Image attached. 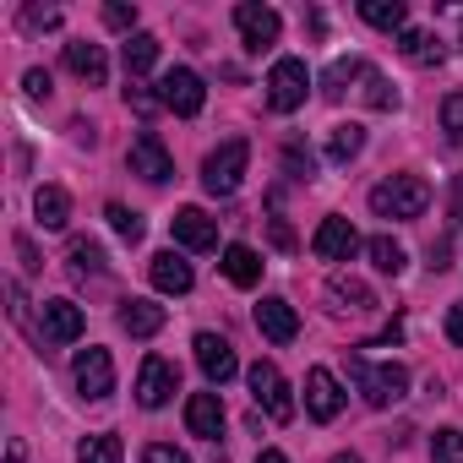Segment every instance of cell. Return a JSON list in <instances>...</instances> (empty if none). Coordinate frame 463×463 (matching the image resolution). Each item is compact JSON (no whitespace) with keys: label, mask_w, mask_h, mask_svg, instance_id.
I'll return each mask as SVG.
<instances>
[{"label":"cell","mask_w":463,"mask_h":463,"mask_svg":"<svg viewBox=\"0 0 463 463\" xmlns=\"http://www.w3.org/2000/svg\"><path fill=\"white\" fill-rule=\"evenodd\" d=\"M246 164H251V142H246V137L223 142L218 153H207V164H202V185H207L213 196H235L241 180H246Z\"/></svg>","instance_id":"3957f363"},{"label":"cell","mask_w":463,"mask_h":463,"mask_svg":"<svg viewBox=\"0 0 463 463\" xmlns=\"http://www.w3.org/2000/svg\"><path fill=\"white\" fill-rule=\"evenodd\" d=\"M153 61H158V39L153 33H131L126 39V71L142 77V71H153Z\"/></svg>","instance_id":"83f0119b"},{"label":"cell","mask_w":463,"mask_h":463,"mask_svg":"<svg viewBox=\"0 0 463 463\" xmlns=\"http://www.w3.org/2000/svg\"><path fill=\"white\" fill-rule=\"evenodd\" d=\"M71 376H77V392L82 398H109L115 392V360H109V349H82L77 360H71Z\"/></svg>","instance_id":"52a82bcc"},{"label":"cell","mask_w":463,"mask_h":463,"mask_svg":"<svg viewBox=\"0 0 463 463\" xmlns=\"http://www.w3.org/2000/svg\"><path fill=\"white\" fill-rule=\"evenodd\" d=\"M398 50H403V61H414V66H441V55H447L436 33H414V28L398 33Z\"/></svg>","instance_id":"603a6c76"},{"label":"cell","mask_w":463,"mask_h":463,"mask_svg":"<svg viewBox=\"0 0 463 463\" xmlns=\"http://www.w3.org/2000/svg\"><path fill=\"white\" fill-rule=\"evenodd\" d=\"M175 387H180L175 365L158 360V354H147V360H142V376H137V403H142V409H164V403L175 398Z\"/></svg>","instance_id":"8fae6325"},{"label":"cell","mask_w":463,"mask_h":463,"mask_svg":"<svg viewBox=\"0 0 463 463\" xmlns=\"http://www.w3.org/2000/svg\"><path fill=\"white\" fill-rule=\"evenodd\" d=\"M66 262H71L77 279H99V273H104V246H99V241H71Z\"/></svg>","instance_id":"484cf974"},{"label":"cell","mask_w":463,"mask_h":463,"mask_svg":"<svg viewBox=\"0 0 463 463\" xmlns=\"http://www.w3.org/2000/svg\"><path fill=\"white\" fill-rule=\"evenodd\" d=\"M6 463H23V447H12V452H6Z\"/></svg>","instance_id":"7dc6e473"},{"label":"cell","mask_w":463,"mask_h":463,"mask_svg":"<svg viewBox=\"0 0 463 463\" xmlns=\"http://www.w3.org/2000/svg\"><path fill=\"white\" fill-rule=\"evenodd\" d=\"M273 241H279V246H284V251H295V229H289V223H284V218H273Z\"/></svg>","instance_id":"b9f144b4"},{"label":"cell","mask_w":463,"mask_h":463,"mask_svg":"<svg viewBox=\"0 0 463 463\" xmlns=\"http://www.w3.org/2000/svg\"><path fill=\"white\" fill-rule=\"evenodd\" d=\"M354 77H365V61H333V66H327V77H322V99H333V104H338V99L349 93L344 82H354Z\"/></svg>","instance_id":"f1b7e54d"},{"label":"cell","mask_w":463,"mask_h":463,"mask_svg":"<svg viewBox=\"0 0 463 463\" xmlns=\"http://www.w3.org/2000/svg\"><path fill=\"white\" fill-rule=\"evenodd\" d=\"M452 213H463V180H458V196H452Z\"/></svg>","instance_id":"f6af8a7d"},{"label":"cell","mask_w":463,"mask_h":463,"mask_svg":"<svg viewBox=\"0 0 463 463\" xmlns=\"http://www.w3.org/2000/svg\"><path fill=\"white\" fill-rule=\"evenodd\" d=\"M196 365H202V376L207 382H229V376H235L241 371V360H235V344H229V338H218V333H196Z\"/></svg>","instance_id":"ba28073f"},{"label":"cell","mask_w":463,"mask_h":463,"mask_svg":"<svg viewBox=\"0 0 463 463\" xmlns=\"http://www.w3.org/2000/svg\"><path fill=\"white\" fill-rule=\"evenodd\" d=\"M104 218L115 223V235H120V241H131V246L142 241V229H147V223H142V213H131V207H120V202H109V207H104Z\"/></svg>","instance_id":"1f68e13d"},{"label":"cell","mask_w":463,"mask_h":463,"mask_svg":"<svg viewBox=\"0 0 463 463\" xmlns=\"http://www.w3.org/2000/svg\"><path fill=\"white\" fill-rule=\"evenodd\" d=\"M360 17H365L371 28H382V33H403V23H409L403 0H365V6H360Z\"/></svg>","instance_id":"cb8c5ba5"},{"label":"cell","mask_w":463,"mask_h":463,"mask_svg":"<svg viewBox=\"0 0 463 463\" xmlns=\"http://www.w3.org/2000/svg\"><path fill=\"white\" fill-rule=\"evenodd\" d=\"M441 131H447V142H463V93L441 99Z\"/></svg>","instance_id":"e575fe53"},{"label":"cell","mask_w":463,"mask_h":463,"mask_svg":"<svg viewBox=\"0 0 463 463\" xmlns=\"http://www.w3.org/2000/svg\"><path fill=\"white\" fill-rule=\"evenodd\" d=\"M447 338H452V344H463V306H452V311H447Z\"/></svg>","instance_id":"60d3db41"},{"label":"cell","mask_w":463,"mask_h":463,"mask_svg":"<svg viewBox=\"0 0 463 463\" xmlns=\"http://www.w3.org/2000/svg\"><path fill=\"white\" fill-rule=\"evenodd\" d=\"M120 327H126L131 338H153V333L164 327V306H153V300H126V306H120Z\"/></svg>","instance_id":"44dd1931"},{"label":"cell","mask_w":463,"mask_h":463,"mask_svg":"<svg viewBox=\"0 0 463 463\" xmlns=\"http://www.w3.org/2000/svg\"><path fill=\"white\" fill-rule=\"evenodd\" d=\"M169 229H175V241H180L185 251H213V246H218V223H213L202 207H180V213L169 218Z\"/></svg>","instance_id":"5bb4252c"},{"label":"cell","mask_w":463,"mask_h":463,"mask_svg":"<svg viewBox=\"0 0 463 463\" xmlns=\"http://www.w3.org/2000/svg\"><path fill=\"white\" fill-rule=\"evenodd\" d=\"M333 300H338V306H349V311H371V306H376V295H371L360 279H344V273L333 279Z\"/></svg>","instance_id":"4dcf8cb0"},{"label":"cell","mask_w":463,"mask_h":463,"mask_svg":"<svg viewBox=\"0 0 463 463\" xmlns=\"http://www.w3.org/2000/svg\"><path fill=\"white\" fill-rule=\"evenodd\" d=\"M360 147H365V131L354 120L327 131V164H349V158H360Z\"/></svg>","instance_id":"d4e9b609"},{"label":"cell","mask_w":463,"mask_h":463,"mask_svg":"<svg viewBox=\"0 0 463 463\" xmlns=\"http://www.w3.org/2000/svg\"><path fill=\"white\" fill-rule=\"evenodd\" d=\"M33 213H39L44 229H66V218H71V196H66L61 185H39V191H33Z\"/></svg>","instance_id":"7402d4cb"},{"label":"cell","mask_w":463,"mask_h":463,"mask_svg":"<svg viewBox=\"0 0 463 463\" xmlns=\"http://www.w3.org/2000/svg\"><path fill=\"white\" fill-rule=\"evenodd\" d=\"M349 376H354V387H360V398L371 403V409H387V403H398L403 392H409V371L403 365H376V360H365V354H354L349 360Z\"/></svg>","instance_id":"6da1fadb"},{"label":"cell","mask_w":463,"mask_h":463,"mask_svg":"<svg viewBox=\"0 0 463 463\" xmlns=\"http://www.w3.org/2000/svg\"><path fill=\"white\" fill-rule=\"evenodd\" d=\"M333 463H360V458L354 452H333Z\"/></svg>","instance_id":"bcb514c9"},{"label":"cell","mask_w":463,"mask_h":463,"mask_svg":"<svg viewBox=\"0 0 463 463\" xmlns=\"http://www.w3.org/2000/svg\"><path fill=\"white\" fill-rule=\"evenodd\" d=\"M311 251L322 262H349L360 251V235H354V223L349 218H322V229L311 235Z\"/></svg>","instance_id":"7c38bea8"},{"label":"cell","mask_w":463,"mask_h":463,"mask_svg":"<svg viewBox=\"0 0 463 463\" xmlns=\"http://www.w3.org/2000/svg\"><path fill=\"white\" fill-rule=\"evenodd\" d=\"M365 251H371V268H376V273H392V279H398V273L409 268L403 246H398V241H387V235H376V241H371Z\"/></svg>","instance_id":"f546056e"},{"label":"cell","mask_w":463,"mask_h":463,"mask_svg":"<svg viewBox=\"0 0 463 463\" xmlns=\"http://www.w3.org/2000/svg\"><path fill=\"white\" fill-rule=\"evenodd\" d=\"M82 306H71V300H44L39 306V333H44V344H77L82 338Z\"/></svg>","instance_id":"30bf717a"},{"label":"cell","mask_w":463,"mask_h":463,"mask_svg":"<svg viewBox=\"0 0 463 463\" xmlns=\"http://www.w3.org/2000/svg\"><path fill=\"white\" fill-rule=\"evenodd\" d=\"M66 66H71L88 88H99V82L109 77V61H104V50H99V44H66Z\"/></svg>","instance_id":"ffe728a7"},{"label":"cell","mask_w":463,"mask_h":463,"mask_svg":"<svg viewBox=\"0 0 463 463\" xmlns=\"http://www.w3.org/2000/svg\"><path fill=\"white\" fill-rule=\"evenodd\" d=\"M55 23H61L55 12H28V28H55Z\"/></svg>","instance_id":"7bdbcfd3"},{"label":"cell","mask_w":463,"mask_h":463,"mask_svg":"<svg viewBox=\"0 0 463 463\" xmlns=\"http://www.w3.org/2000/svg\"><path fill=\"white\" fill-rule=\"evenodd\" d=\"M257 463H289V458H284V452H279V447H268V452H262V458H257Z\"/></svg>","instance_id":"ee69618b"},{"label":"cell","mask_w":463,"mask_h":463,"mask_svg":"<svg viewBox=\"0 0 463 463\" xmlns=\"http://www.w3.org/2000/svg\"><path fill=\"white\" fill-rule=\"evenodd\" d=\"M23 88H28L33 99H50V71H39V66H33V71L23 77Z\"/></svg>","instance_id":"ab89813d"},{"label":"cell","mask_w":463,"mask_h":463,"mask_svg":"<svg viewBox=\"0 0 463 463\" xmlns=\"http://www.w3.org/2000/svg\"><path fill=\"white\" fill-rule=\"evenodd\" d=\"M126 104H131V109H137V115H153V109H158V104H164V99H153V93H147V88H142V82H126Z\"/></svg>","instance_id":"74e56055"},{"label":"cell","mask_w":463,"mask_h":463,"mask_svg":"<svg viewBox=\"0 0 463 463\" xmlns=\"http://www.w3.org/2000/svg\"><path fill=\"white\" fill-rule=\"evenodd\" d=\"M218 268H223V279L235 284V289H257V284H262V257H257L251 246H229Z\"/></svg>","instance_id":"d6986e66"},{"label":"cell","mask_w":463,"mask_h":463,"mask_svg":"<svg viewBox=\"0 0 463 463\" xmlns=\"http://www.w3.org/2000/svg\"><path fill=\"white\" fill-rule=\"evenodd\" d=\"M284 164H289V175H295V180H311V175H317V158H311L300 142H289V147H284Z\"/></svg>","instance_id":"d590c367"},{"label":"cell","mask_w":463,"mask_h":463,"mask_svg":"<svg viewBox=\"0 0 463 463\" xmlns=\"http://www.w3.org/2000/svg\"><path fill=\"white\" fill-rule=\"evenodd\" d=\"M142 463H191L185 452H175V447H164V441H153L147 452H142Z\"/></svg>","instance_id":"f35d334b"},{"label":"cell","mask_w":463,"mask_h":463,"mask_svg":"<svg viewBox=\"0 0 463 463\" xmlns=\"http://www.w3.org/2000/svg\"><path fill=\"white\" fill-rule=\"evenodd\" d=\"M257 327H262L268 344H295V338H300V317H295V306L279 300V295H268V300L257 306Z\"/></svg>","instance_id":"9a60e30c"},{"label":"cell","mask_w":463,"mask_h":463,"mask_svg":"<svg viewBox=\"0 0 463 463\" xmlns=\"http://www.w3.org/2000/svg\"><path fill=\"white\" fill-rule=\"evenodd\" d=\"M360 82H365V104H371V109H398V93L387 88V77H382V71H371V66H365V77H360Z\"/></svg>","instance_id":"d6a6232c"},{"label":"cell","mask_w":463,"mask_h":463,"mask_svg":"<svg viewBox=\"0 0 463 463\" xmlns=\"http://www.w3.org/2000/svg\"><path fill=\"white\" fill-rule=\"evenodd\" d=\"M430 463H463V430H436L430 436Z\"/></svg>","instance_id":"836d02e7"},{"label":"cell","mask_w":463,"mask_h":463,"mask_svg":"<svg viewBox=\"0 0 463 463\" xmlns=\"http://www.w3.org/2000/svg\"><path fill=\"white\" fill-rule=\"evenodd\" d=\"M235 28H241V39H246V50H268V44H279V33H284V23H279V12L273 6H235Z\"/></svg>","instance_id":"4fadbf2b"},{"label":"cell","mask_w":463,"mask_h":463,"mask_svg":"<svg viewBox=\"0 0 463 463\" xmlns=\"http://www.w3.org/2000/svg\"><path fill=\"white\" fill-rule=\"evenodd\" d=\"M246 382H251V398H257V409H262L268 420H279V425L295 420V392H289V382L279 376L273 360H257V365L246 371Z\"/></svg>","instance_id":"277c9868"},{"label":"cell","mask_w":463,"mask_h":463,"mask_svg":"<svg viewBox=\"0 0 463 463\" xmlns=\"http://www.w3.org/2000/svg\"><path fill=\"white\" fill-rule=\"evenodd\" d=\"M104 23H109V28H120V33H131V28H137V6L115 0V6H104Z\"/></svg>","instance_id":"8d00e7d4"},{"label":"cell","mask_w":463,"mask_h":463,"mask_svg":"<svg viewBox=\"0 0 463 463\" xmlns=\"http://www.w3.org/2000/svg\"><path fill=\"white\" fill-rule=\"evenodd\" d=\"M306 93H311V77H306V61H279L273 71H268V104L279 109V115H289V109H300L306 104Z\"/></svg>","instance_id":"5b68a950"},{"label":"cell","mask_w":463,"mask_h":463,"mask_svg":"<svg viewBox=\"0 0 463 463\" xmlns=\"http://www.w3.org/2000/svg\"><path fill=\"white\" fill-rule=\"evenodd\" d=\"M77 463H126V447H120V436H88L82 447H77Z\"/></svg>","instance_id":"4316f807"},{"label":"cell","mask_w":463,"mask_h":463,"mask_svg":"<svg viewBox=\"0 0 463 463\" xmlns=\"http://www.w3.org/2000/svg\"><path fill=\"white\" fill-rule=\"evenodd\" d=\"M158 99H164V109H175V115H202V104H207V88H202V77L196 71H185V66H175V71H164V82H158Z\"/></svg>","instance_id":"8992f818"},{"label":"cell","mask_w":463,"mask_h":463,"mask_svg":"<svg viewBox=\"0 0 463 463\" xmlns=\"http://www.w3.org/2000/svg\"><path fill=\"white\" fill-rule=\"evenodd\" d=\"M147 279H153V289L158 295H191V262H180L175 251H158L153 257V268H147Z\"/></svg>","instance_id":"ac0fdd59"},{"label":"cell","mask_w":463,"mask_h":463,"mask_svg":"<svg viewBox=\"0 0 463 463\" xmlns=\"http://www.w3.org/2000/svg\"><path fill=\"white\" fill-rule=\"evenodd\" d=\"M430 207V185L420 175H392L371 191V213L376 218H420Z\"/></svg>","instance_id":"7a4b0ae2"},{"label":"cell","mask_w":463,"mask_h":463,"mask_svg":"<svg viewBox=\"0 0 463 463\" xmlns=\"http://www.w3.org/2000/svg\"><path fill=\"white\" fill-rule=\"evenodd\" d=\"M306 409H311V420H338L344 387H338V376H333L327 365H317V371L306 376Z\"/></svg>","instance_id":"2e32d148"},{"label":"cell","mask_w":463,"mask_h":463,"mask_svg":"<svg viewBox=\"0 0 463 463\" xmlns=\"http://www.w3.org/2000/svg\"><path fill=\"white\" fill-rule=\"evenodd\" d=\"M126 164H131V175H142L147 185H164L169 175H175V158H169V147L147 131V137H137L131 142V153H126Z\"/></svg>","instance_id":"9c48e42d"},{"label":"cell","mask_w":463,"mask_h":463,"mask_svg":"<svg viewBox=\"0 0 463 463\" xmlns=\"http://www.w3.org/2000/svg\"><path fill=\"white\" fill-rule=\"evenodd\" d=\"M185 425H191V436L218 441V430H223V398L218 392H191L185 398Z\"/></svg>","instance_id":"e0dca14e"}]
</instances>
